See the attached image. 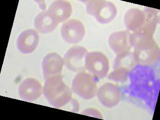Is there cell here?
<instances>
[{
  "label": "cell",
  "mask_w": 160,
  "mask_h": 120,
  "mask_svg": "<svg viewBox=\"0 0 160 120\" xmlns=\"http://www.w3.org/2000/svg\"><path fill=\"white\" fill-rule=\"evenodd\" d=\"M43 93L49 103L57 109L72 102V91L65 84L61 74L45 80Z\"/></svg>",
  "instance_id": "cell-1"
},
{
  "label": "cell",
  "mask_w": 160,
  "mask_h": 120,
  "mask_svg": "<svg viewBox=\"0 0 160 120\" xmlns=\"http://www.w3.org/2000/svg\"><path fill=\"white\" fill-rule=\"evenodd\" d=\"M134 48L132 54L137 64L149 66L155 64L159 60L160 49L154 37L141 39L137 42Z\"/></svg>",
  "instance_id": "cell-2"
},
{
  "label": "cell",
  "mask_w": 160,
  "mask_h": 120,
  "mask_svg": "<svg viewBox=\"0 0 160 120\" xmlns=\"http://www.w3.org/2000/svg\"><path fill=\"white\" fill-rule=\"evenodd\" d=\"M88 14L93 17L98 22L107 24L114 20L117 9L112 2L105 0H91L84 1Z\"/></svg>",
  "instance_id": "cell-3"
},
{
  "label": "cell",
  "mask_w": 160,
  "mask_h": 120,
  "mask_svg": "<svg viewBox=\"0 0 160 120\" xmlns=\"http://www.w3.org/2000/svg\"><path fill=\"white\" fill-rule=\"evenodd\" d=\"M98 79L92 74L84 71L75 75L72 83V90L84 100L93 99L97 94Z\"/></svg>",
  "instance_id": "cell-4"
},
{
  "label": "cell",
  "mask_w": 160,
  "mask_h": 120,
  "mask_svg": "<svg viewBox=\"0 0 160 120\" xmlns=\"http://www.w3.org/2000/svg\"><path fill=\"white\" fill-rule=\"evenodd\" d=\"M85 67L98 80L104 79L109 71V59L101 52H88L85 59Z\"/></svg>",
  "instance_id": "cell-5"
},
{
  "label": "cell",
  "mask_w": 160,
  "mask_h": 120,
  "mask_svg": "<svg viewBox=\"0 0 160 120\" xmlns=\"http://www.w3.org/2000/svg\"><path fill=\"white\" fill-rule=\"evenodd\" d=\"M88 52L84 47L78 45L72 47L63 58L64 65L68 70L74 72L84 71L86 69L85 59Z\"/></svg>",
  "instance_id": "cell-6"
},
{
  "label": "cell",
  "mask_w": 160,
  "mask_h": 120,
  "mask_svg": "<svg viewBox=\"0 0 160 120\" xmlns=\"http://www.w3.org/2000/svg\"><path fill=\"white\" fill-rule=\"evenodd\" d=\"M85 32L83 24L79 20L75 19L65 22L61 29L62 39L70 44H76L81 41L85 36Z\"/></svg>",
  "instance_id": "cell-7"
},
{
  "label": "cell",
  "mask_w": 160,
  "mask_h": 120,
  "mask_svg": "<svg viewBox=\"0 0 160 120\" xmlns=\"http://www.w3.org/2000/svg\"><path fill=\"white\" fill-rule=\"evenodd\" d=\"M98 99L104 106L111 108L119 104L121 94L118 87L112 82H106L98 90Z\"/></svg>",
  "instance_id": "cell-8"
},
{
  "label": "cell",
  "mask_w": 160,
  "mask_h": 120,
  "mask_svg": "<svg viewBox=\"0 0 160 120\" xmlns=\"http://www.w3.org/2000/svg\"><path fill=\"white\" fill-rule=\"evenodd\" d=\"M18 92L20 97L25 101H35L41 96L43 88L38 80L28 78L20 84Z\"/></svg>",
  "instance_id": "cell-9"
},
{
  "label": "cell",
  "mask_w": 160,
  "mask_h": 120,
  "mask_svg": "<svg viewBox=\"0 0 160 120\" xmlns=\"http://www.w3.org/2000/svg\"><path fill=\"white\" fill-rule=\"evenodd\" d=\"M130 33L131 32L127 30L115 32L109 35L108 44L116 56L130 52L132 48L130 41Z\"/></svg>",
  "instance_id": "cell-10"
},
{
  "label": "cell",
  "mask_w": 160,
  "mask_h": 120,
  "mask_svg": "<svg viewBox=\"0 0 160 120\" xmlns=\"http://www.w3.org/2000/svg\"><path fill=\"white\" fill-rule=\"evenodd\" d=\"M64 65V60L56 52H51L45 56L42 61V70L45 80L61 75Z\"/></svg>",
  "instance_id": "cell-11"
},
{
  "label": "cell",
  "mask_w": 160,
  "mask_h": 120,
  "mask_svg": "<svg viewBox=\"0 0 160 120\" xmlns=\"http://www.w3.org/2000/svg\"><path fill=\"white\" fill-rule=\"evenodd\" d=\"M39 35L36 30L28 29L22 32L17 39L19 51L23 54L32 53L36 49L39 42Z\"/></svg>",
  "instance_id": "cell-12"
},
{
  "label": "cell",
  "mask_w": 160,
  "mask_h": 120,
  "mask_svg": "<svg viewBox=\"0 0 160 120\" xmlns=\"http://www.w3.org/2000/svg\"><path fill=\"white\" fill-rule=\"evenodd\" d=\"M51 15L59 24L67 21L72 14V7L70 2L64 0L55 1L48 9Z\"/></svg>",
  "instance_id": "cell-13"
},
{
  "label": "cell",
  "mask_w": 160,
  "mask_h": 120,
  "mask_svg": "<svg viewBox=\"0 0 160 120\" xmlns=\"http://www.w3.org/2000/svg\"><path fill=\"white\" fill-rule=\"evenodd\" d=\"M146 21L144 12L137 8H131L125 12L124 22L128 31L132 32L140 30Z\"/></svg>",
  "instance_id": "cell-14"
},
{
  "label": "cell",
  "mask_w": 160,
  "mask_h": 120,
  "mask_svg": "<svg viewBox=\"0 0 160 120\" xmlns=\"http://www.w3.org/2000/svg\"><path fill=\"white\" fill-rule=\"evenodd\" d=\"M59 23L47 10H44L37 15L34 20V27L37 32L48 34L56 29Z\"/></svg>",
  "instance_id": "cell-15"
},
{
  "label": "cell",
  "mask_w": 160,
  "mask_h": 120,
  "mask_svg": "<svg viewBox=\"0 0 160 120\" xmlns=\"http://www.w3.org/2000/svg\"><path fill=\"white\" fill-rule=\"evenodd\" d=\"M136 64L133 54L129 52L126 54L116 56L114 61V68H121L130 71Z\"/></svg>",
  "instance_id": "cell-16"
},
{
  "label": "cell",
  "mask_w": 160,
  "mask_h": 120,
  "mask_svg": "<svg viewBox=\"0 0 160 120\" xmlns=\"http://www.w3.org/2000/svg\"><path fill=\"white\" fill-rule=\"evenodd\" d=\"M130 72V70L121 68H114L109 75V79L116 82H125L127 80Z\"/></svg>",
  "instance_id": "cell-17"
},
{
  "label": "cell",
  "mask_w": 160,
  "mask_h": 120,
  "mask_svg": "<svg viewBox=\"0 0 160 120\" xmlns=\"http://www.w3.org/2000/svg\"><path fill=\"white\" fill-rule=\"evenodd\" d=\"M83 115L90 116L91 117H94L95 118H98L99 119H102V116L100 113V112L98 111L97 110L92 108H89L84 110L81 113Z\"/></svg>",
  "instance_id": "cell-18"
}]
</instances>
